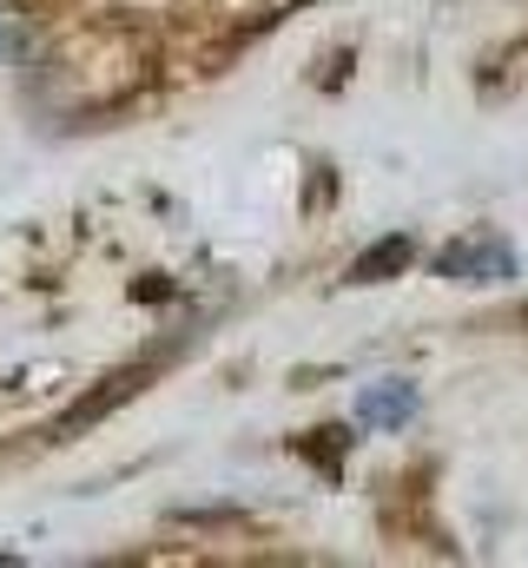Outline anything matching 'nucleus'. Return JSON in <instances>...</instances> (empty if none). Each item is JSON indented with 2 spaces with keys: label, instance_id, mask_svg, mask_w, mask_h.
Wrapping results in <instances>:
<instances>
[{
  "label": "nucleus",
  "instance_id": "3",
  "mask_svg": "<svg viewBox=\"0 0 528 568\" xmlns=\"http://www.w3.org/2000/svg\"><path fill=\"white\" fill-rule=\"evenodd\" d=\"M409 410H416V390L409 384H384V390L364 397V424H409Z\"/></svg>",
  "mask_w": 528,
  "mask_h": 568
},
{
  "label": "nucleus",
  "instance_id": "2",
  "mask_svg": "<svg viewBox=\"0 0 528 568\" xmlns=\"http://www.w3.org/2000/svg\"><path fill=\"white\" fill-rule=\"evenodd\" d=\"M416 258V245L409 239H390V245H370L357 265H351V284H377V278H390V272H403Z\"/></svg>",
  "mask_w": 528,
  "mask_h": 568
},
{
  "label": "nucleus",
  "instance_id": "4",
  "mask_svg": "<svg viewBox=\"0 0 528 568\" xmlns=\"http://www.w3.org/2000/svg\"><path fill=\"white\" fill-rule=\"evenodd\" d=\"M7 53H13V33H7V27H0V60H7Z\"/></svg>",
  "mask_w": 528,
  "mask_h": 568
},
{
  "label": "nucleus",
  "instance_id": "1",
  "mask_svg": "<svg viewBox=\"0 0 528 568\" xmlns=\"http://www.w3.org/2000/svg\"><path fill=\"white\" fill-rule=\"evenodd\" d=\"M516 258L502 252V245H489V239H469V245H449L443 252V272L449 278H469V284H483V278H502Z\"/></svg>",
  "mask_w": 528,
  "mask_h": 568
}]
</instances>
